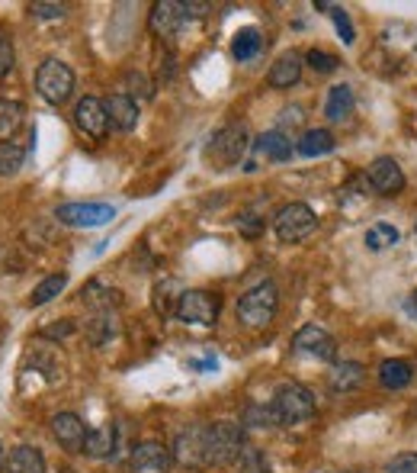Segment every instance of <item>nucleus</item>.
<instances>
[{
	"mask_svg": "<svg viewBox=\"0 0 417 473\" xmlns=\"http://www.w3.org/2000/svg\"><path fill=\"white\" fill-rule=\"evenodd\" d=\"M292 152H295V145L283 129H270V132L257 135V142H254V155L267 161H289Z\"/></svg>",
	"mask_w": 417,
	"mask_h": 473,
	"instance_id": "19",
	"label": "nucleus"
},
{
	"mask_svg": "<svg viewBox=\"0 0 417 473\" xmlns=\"http://www.w3.org/2000/svg\"><path fill=\"white\" fill-rule=\"evenodd\" d=\"M75 329H77V325L71 319H61L59 325H45V329L39 332V338H67Z\"/></svg>",
	"mask_w": 417,
	"mask_h": 473,
	"instance_id": "40",
	"label": "nucleus"
},
{
	"mask_svg": "<svg viewBox=\"0 0 417 473\" xmlns=\"http://www.w3.org/2000/svg\"><path fill=\"white\" fill-rule=\"evenodd\" d=\"M244 448H248V441H244V425H234V422L206 425V464L208 467L238 464Z\"/></svg>",
	"mask_w": 417,
	"mask_h": 473,
	"instance_id": "2",
	"label": "nucleus"
},
{
	"mask_svg": "<svg viewBox=\"0 0 417 473\" xmlns=\"http://www.w3.org/2000/svg\"><path fill=\"white\" fill-rule=\"evenodd\" d=\"M305 65H309L311 71H318V75H331V71H337L341 59L331 55V52H325V49H311L309 55H305Z\"/></svg>",
	"mask_w": 417,
	"mask_h": 473,
	"instance_id": "34",
	"label": "nucleus"
},
{
	"mask_svg": "<svg viewBox=\"0 0 417 473\" xmlns=\"http://www.w3.org/2000/svg\"><path fill=\"white\" fill-rule=\"evenodd\" d=\"M331 17H334V26H337V33H341L343 45L357 43V29H353V23H350V13H347V10H341V7H334Z\"/></svg>",
	"mask_w": 417,
	"mask_h": 473,
	"instance_id": "36",
	"label": "nucleus"
},
{
	"mask_svg": "<svg viewBox=\"0 0 417 473\" xmlns=\"http://www.w3.org/2000/svg\"><path fill=\"white\" fill-rule=\"evenodd\" d=\"M218 313H222V296L218 293H208V290H184L174 319L190 322V325H216Z\"/></svg>",
	"mask_w": 417,
	"mask_h": 473,
	"instance_id": "7",
	"label": "nucleus"
},
{
	"mask_svg": "<svg viewBox=\"0 0 417 473\" xmlns=\"http://www.w3.org/2000/svg\"><path fill=\"white\" fill-rule=\"evenodd\" d=\"M408 309H411V316L417 319V290L411 293V300H408Z\"/></svg>",
	"mask_w": 417,
	"mask_h": 473,
	"instance_id": "43",
	"label": "nucleus"
},
{
	"mask_svg": "<svg viewBox=\"0 0 417 473\" xmlns=\"http://www.w3.org/2000/svg\"><path fill=\"white\" fill-rule=\"evenodd\" d=\"M238 467H241V473H270V467H267V457L260 454L257 448H244V454H241V461H238Z\"/></svg>",
	"mask_w": 417,
	"mask_h": 473,
	"instance_id": "35",
	"label": "nucleus"
},
{
	"mask_svg": "<svg viewBox=\"0 0 417 473\" xmlns=\"http://www.w3.org/2000/svg\"><path fill=\"white\" fill-rule=\"evenodd\" d=\"M0 467H4V448H0Z\"/></svg>",
	"mask_w": 417,
	"mask_h": 473,
	"instance_id": "44",
	"label": "nucleus"
},
{
	"mask_svg": "<svg viewBox=\"0 0 417 473\" xmlns=\"http://www.w3.org/2000/svg\"><path fill=\"white\" fill-rule=\"evenodd\" d=\"M75 126L81 129L87 139H93V142H103L109 132L106 103H103L100 97H83V100L75 107Z\"/></svg>",
	"mask_w": 417,
	"mask_h": 473,
	"instance_id": "12",
	"label": "nucleus"
},
{
	"mask_svg": "<svg viewBox=\"0 0 417 473\" xmlns=\"http://www.w3.org/2000/svg\"><path fill=\"white\" fill-rule=\"evenodd\" d=\"M13 71V43H10V33L0 26V81Z\"/></svg>",
	"mask_w": 417,
	"mask_h": 473,
	"instance_id": "37",
	"label": "nucleus"
},
{
	"mask_svg": "<svg viewBox=\"0 0 417 473\" xmlns=\"http://www.w3.org/2000/svg\"><path fill=\"white\" fill-rule=\"evenodd\" d=\"M260 49H264V36L254 29V26H244V29H238L232 39V55L234 61H250L257 59Z\"/></svg>",
	"mask_w": 417,
	"mask_h": 473,
	"instance_id": "26",
	"label": "nucleus"
},
{
	"mask_svg": "<svg viewBox=\"0 0 417 473\" xmlns=\"http://www.w3.org/2000/svg\"><path fill=\"white\" fill-rule=\"evenodd\" d=\"M186 23V13H184V4H177V0H161L154 4L148 13V26L151 33L158 36V39H174Z\"/></svg>",
	"mask_w": 417,
	"mask_h": 473,
	"instance_id": "14",
	"label": "nucleus"
},
{
	"mask_svg": "<svg viewBox=\"0 0 417 473\" xmlns=\"http://www.w3.org/2000/svg\"><path fill=\"white\" fill-rule=\"evenodd\" d=\"M184 13H186V17H206L208 4H193V0H190V4H184Z\"/></svg>",
	"mask_w": 417,
	"mask_h": 473,
	"instance_id": "41",
	"label": "nucleus"
},
{
	"mask_svg": "<svg viewBox=\"0 0 417 473\" xmlns=\"http://www.w3.org/2000/svg\"><path fill=\"white\" fill-rule=\"evenodd\" d=\"M363 381H366V367L359 361H334L331 371H327L331 393H353V389L363 387Z\"/></svg>",
	"mask_w": 417,
	"mask_h": 473,
	"instance_id": "16",
	"label": "nucleus"
},
{
	"mask_svg": "<svg viewBox=\"0 0 417 473\" xmlns=\"http://www.w3.org/2000/svg\"><path fill=\"white\" fill-rule=\"evenodd\" d=\"M238 228H241V236L248 238H257L264 228H267V220L260 216V203H254V206H248V210L238 216Z\"/></svg>",
	"mask_w": 417,
	"mask_h": 473,
	"instance_id": "33",
	"label": "nucleus"
},
{
	"mask_svg": "<svg viewBox=\"0 0 417 473\" xmlns=\"http://www.w3.org/2000/svg\"><path fill=\"white\" fill-rule=\"evenodd\" d=\"M65 287H67V274H49V277L42 280L39 287L33 290V296H29V306L51 303V300H55V296H59Z\"/></svg>",
	"mask_w": 417,
	"mask_h": 473,
	"instance_id": "29",
	"label": "nucleus"
},
{
	"mask_svg": "<svg viewBox=\"0 0 417 473\" xmlns=\"http://www.w3.org/2000/svg\"><path fill=\"white\" fill-rule=\"evenodd\" d=\"M7 473H45V457L33 445H17L4 461Z\"/></svg>",
	"mask_w": 417,
	"mask_h": 473,
	"instance_id": "23",
	"label": "nucleus"
},
{
	"mask_svg": "<svg viewBox=\"0 0 417 473\" xmlns=\"http://www.w3.org/2000/svg\"><path fill=\"white\" fill-rule=\"evenodd\" d=\"M244 429H279L276 425V415H273V405H264V403H250L244 409Z\"/></svg>",
	"mask_w": 417,
	"mask_h": 473,
	"instance_id": "31",
	"label": "nucleus"
},
{
	"mask_svg": "<svg viewBox=\"0 0 417 473\" xmlns=\"http://www.w3.org/2000/svg\"><path fill=\"white\" fill-rule=\"evenodd\" d=\"M51 435H55V441H59L65 451H71V454H83V438H87V429H83L81 415L59 413L55 419H51Z\"/></svg>",
	"mask_w": 417,
	"mask_h": 473,
	"instance_id": "15",
	"label": "nucleus"
},
{
	"mask_svg": "<svg viewBox=\"0 0 417 473\" xmlns=\"http://www.w3.org/2000/svg\"><path fill=\"white\" fill-rule=\"evenodd\" d=\"M315 228H318V216L309 203H286V206H279V212L273 216V232L279 242H286V245L305 242Z\"/></svg>",
	"mask_w": 417,
	"mask_h": 473,
	"instance_id": "4",
	"label": "nucleus"
},
{
	"mask_svg": "<svg viewBox=\"0 0 417 473\" xmlns=\"http://www.w3.org/2000/svg\"><path fill=\"white\" fill-rule=\"evenodd\" d=\"M119 332V319L116 313H93V319L87 322V338H90V345L103 348L106 341H113Z\"/></svg>",
	"mask_w": 417,
	"mask_h": 473,
	"instance_id": "27",
	"label": "nucleus"
},
{
	"mask_svg": "<svg viewBox=\"0 0 417 473\" xmlns=\"http://www.w3.org/2000/svg\"><path fill=\"white\" fill-rule=\"evenodd\" d=\"M295 123H302V107H289V110H283V126H295Z\"/></svg>",
	"mask_w": 417,
	"mask_h": 473,
	"instance_id": "42",
	"label": "nucleus"
},
{
	"mask_svg": "<svg viewBox=\"0 0 417 473\" xmlns=\"http://www.w3.org/2000/svg\"><path fill=\"white\" fill-rule=\"evenodd\" d=\"M302 77V59L295 52H286L279 59L270 65V75H267V84L276 87V91H289V87L299 84Z\"/></svg>",
	"mask_w": 417,
	"mask_h": 473,
	"instance_id": "18",
	"label": "nucleus"
},
{
	"mask_svg": "<svg viewBox=\"0 0 417 473\" xmlns=\"http://www.w3.org/2000/svg\"><path fill=\"white\" fill-rule=\"evenodd\" d=\"M180 296H184V287H180V280L174 277H164L154 287V309L167 319H174L177 316V306H180Z\"/></svg>",
	"mask_w": 417,
	"mask_h": 473,
	"instance_id": "25",
	"label": "nucleus"
},
{
	"mask_svg": "<svg viewBox=\"0 0 417 473\" xmlns=\"http://www.w3.org/2000/svg\"><path fill=\"white\" fill-rule=\"evenodd\" d=\"M129 464H132V473H167L170 464H174V454H170V448H164L161 441L148 438L135 445Z\"/></svg>",
	"mask_w": 417,
	"mask_h": 473,
	"instance_id": "13",
	"label": "nucleus"
},
{
	"mask_svg": "<svg viewBox=\"0 0 417 473\" xmlns=\"http://www.w3.org/2000/svg\"><path fill=\"white\" fill-rule=\"evenodd\" d=\"M23 116H26L23 103L0 97V142H10V139H13V132L23 126Z\"/></svg>",
	"mask_w": 417,
	"mask_h": 473,
	"instance_id": "28",
	"label": "nucleus"
},
{
	"mask_svg": "<svg viewBox=\"0 0 417 473\" xmlns=\"http://www.w3.org/2000/svg\"><path fill=\"white\" fill-rule=\"evenodd\" d=\"M106 113H109V126H116L119 132H132L138 126V103L129 93H113L106 97Z\"/></svg>",
	"mask_w": 417,
	"mask_h": 473,
	"instance_id": "17",
	"label": "nucleus"
},
{
	"mask_svg": "<svg viewBox=\"0 0 417 473\" xmlns=\"http://www.w3.org/2000/svg\"><path fill=\"white\" fill-rule=\"evenodd\" d=\"M35 91L45 103L61 107L75 93V71L61 59H45L35 71Z\"/></svg>",
	"mask_w": 417,
	"mask_h": 473,
	"instance_id": "5",
	"label": "nucleus"
},
{
	"mask_svg": "<svg viewBox=\"0 0 417 473\" xmlns=\"http://www.w3.org/2000/svg\"><path fill=\"white\" fill-rule=\"evenodd\" d=\"M395 242H398V228H395L392 222H375V226L366 232L369 252H382V248L395 245Z\"/></svg>",
	"mask_w": 417,
	"mask_h": 473,
	"instance_id": "32",
	"label": "nucleus"
},
{
	"mask_svg": "<svg viewBox=\"0 0 417 473\" xmlns=\"http://www.w3.org/2000/svg\"><path fill=\"white\" fill-rule=\"evenodd\" d=\"M385 473H417V454L414 451H405V454L392 457L385 464Z\"/></svg>",
	"mask_w": 417,
	"mask_h": 473,
	"instance_id": "38",
	"label": "nucleus"
},
{
	"mask_svg": "<svg viewBox=\"0 0 417 473\" xmlns=\"http://www.w3.org/2000/svg\"><path fill=\"white\" fill-rule=\"evenodd\" d=\"M116 451V425H97V429H87V438H83V454L87 457H113Z\"/></svg>",
	"mask_w": 417,
	"mask_h": 473,
	"instance_id": "24",
	"label": "nucleus"
},
{
	"mask_svg": "<svg viewBox=\"0 0 417 473\" xmlns=\"http://www.w3.org/2000/svg\"><path fill=\"white\" fill-rule=\"evenodd\" d=\"M353 107H357V97H353L350 84H334L331 91H327L325 116L331 119V123H343V119H350Z\"/></svg>",
	"mask_w": 417,
	"mask_h": 473,
	"instance_id": "22",
	"label": "nucleus"
},
{
	"mask_svg": "<svg viewBox=\"0 0 417 473\" xmlns=\"http://www.w3.org/2000/svg\"><path fill=\"white\" fill-rule=\"evenodd\" d=\"M26 148L20 142H0V178H10L23 168Z\"/></svg>",
	"mask_w": 417,
	"mask_h": 473,
	"instance_id": "30",
	"label": "nucleus"
},
{
	"mask_svg": "<svg viewBox=\"0 0 417 473\" xmlns=\"http://www.w3.org/2000/svg\"><path fill=\"white\" fill-rule=\"evenodd\" d=\"M29 13L39 20H61L67 10H65V4H29Z\"/></svg>",
	"mask_w": 417,
	"mask_h": 473,
	"instance_id": "39",
	"label": "nucleus"
},
{
	"mask_svg": "<svg viewBox=\"0 0 417 473\" xmlns=\"http://www.w3.org/2000/svg\"><path fill=\"white\" fill-rule=\"evenodd\" d=\"M174 461L186 470H208L206 464V425H186L177 435L174 448H170Z\"/></svg>",
	"mask_w": 417,
	"mask_h": 473,
	"instance_id": "10",
	"label": "nucleus"
},
{
	"mask_svg": "<svg viewBox=\"0 0 417 473\" xmlns=\"http://www.w3.org/2000/svg\"><path fill=\"white\" fill-rule=\"evenodd\" d=\"M273 415L279 429H295V425H305L315 419V397H311L309 387L302 383H283V387L273 393Z\"/></svg>",
	"mask_w": 417,
	"mask_h": 473,
	"instance_id": "1",
	"label": "nucleus"
},
{
	"mask_svg": "<svg viewBox=\"0 0 417 473\" xmlns=\"http://www.w3.org/2000/svg\"><path fill=\"white\" fill-rule=\"evenodd\" d=\"M55 220L71 228H97L116 220V210L109 203H61L55 210Z\"/></svg>",
	"mask_w": 417,
	"mask_h": 473,
	"instance_id": "8",
	"label": "nucleus"
},
{
	"mask_svg": "<svg viewBox=\"0 0 417 473\" xmlns=\"http://www.w3.org/2000/svg\"><path fill=\"white\" fill-rule=\"evenodd\" d=\"M248 152V129L241 123H232V126H222L218 132H212L206 145V158H212L222 168H232L244 158Z\"/></svg>",
	"mask_w": 417,
	"mask_h": 473,
	"instance_id": "6",
	"label": "nucleus"
},
{
	"mask_svg": "<svg viewBox=\"0 0 417 473\" xmlns=\"http://www.w3.org/2000/svg\"><path fill=\"white\" fill-rule=\"evenodd\" d=\"M334 148H337V139H334L331 129L321 126L305 129L295 142V155H302V158H321V155H331Z\"/></svg>",
	"mask_w": 417,
	"mask_h": 473,
	"instance_id": "20",
	"label": "nucleus"
},
{
	"mask_svg": "<svg viewBox=\"0 0 417 473\" xmlns=\"http://www.w3.org/2000/svg\"><path fill=\"white\" fill-rule=\"evenodd\" d=\"M292 351L305 357H315V361H337V341H334L331 332H325L321 325L309 322L302 325L295 335H292Z\"/></svg>",
	"mask_w": 417,
	"mask_h": 473,
	"instance_id": "9",
	"label": "nucleus"
},
{
	"mask_svg": "<svg viewBox=\"0 0 417 473\" xmlns=\"http://www.w3.org/2000/svg\"><path fill=\"white\" fill-rule=\"evenodd\" d=\"M366 180H369V190H375L379 196H398L405 190V171L401 164L392 158V155H379L373 158V164L366 168Z\"/></svg>",
	"mask_w": 417,
	"mask_h": 473,
	"instance_id": "11",
	"label": "nucleus"
},
{
	"mask_svg": "<svg viewBox=\"0 0 417 473\" xmlns=\"http://www.w3.org/2000/svg\"><path fill=\"white\" fill-rule=\"evenodd\" d=\"M276 309H279V287L273 280H260L257 287H250L238 300V319L248 329H267L276 319Z\"/></svg>",
	"mask_w": 417,
	"mask_h": 473,
	"instance_id": "3",
	"label": "nucleus"
},
{
	"mask_svg": "<svg viewBox=\"0 0 417 473\" xmlns=\"http://www.w3.org/2000/svg\"><path fill=\"white\" fill-rule=\"evenodd\" d=\"M414 381V364L405 361V357H392V361L379 364V387L382 389H405Z\"/></svg>",
	"mask_w": 417,
	"mask_h": 473,
	"instance_id": "21",
	"label": "nucleus"
}]
</instances>
